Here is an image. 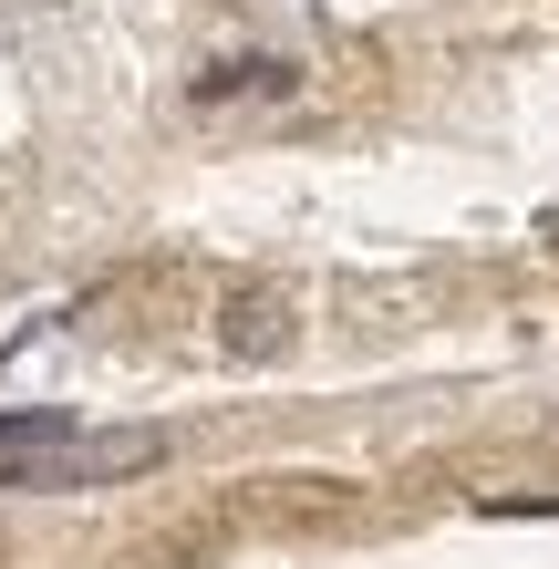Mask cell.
<instances>
[{
    "mask_svg": "<svg viewBox=\"0 0 559 569\" xmlns=\"http://www.w3.org/2000/svg\"><path fill=\"white\" fill-rule=\"evenodd\" d=\"M62 435H83L62 405H21V415H0V456H31V446H62Z\"/></svg>",
    "mask_w": 559,
    "mask_h": 569,
    "instance_id": "3957f363",
    "label": "cell"
},
{
    "mask_svg": "<svg viewBox=\"0 0 559 569\" xmlns=\"http://www.w3.org/2000/svg\"><path fill=\"white\" fill-rule=\"evenodd\" d=\"M156 456H167V435H62V446L0 456V497H52V487H114V477H146Z\"/></svg>",
    "mask_w": 559,
    "mask_h": 569,
    "instance_id": "6da1fadb",
    "label": "cell"
},
{
    "mask_svg": "<svg viewBox=\"0 0 559 569\" xmlns=\"http://www.w3.org/2000/svg\"><path fill=\"white\" fill-rule=\"evenodd\" d=\"M301 73H290L280 52H249V62H218V73H197V104H249V93H290Z\"/></svg>",
    "mask_w": 559,
    "mask_h": 569,
    "instance_id": "7a4b0ae2",
    "label": "cell"
}]
</instances>
